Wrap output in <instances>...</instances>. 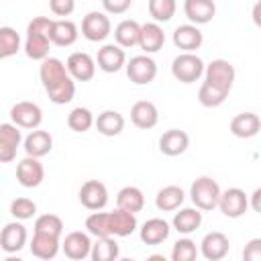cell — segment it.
<instances>
[{"mask_svg": "<svg viewBox=\"0 0 261 261\" xmlns=\"http://www.w3.org/2000/svg\"><path fill=\"white\" fill-rule=\"evenodd\" d=\"M198 257V247L196 243L184 234L181 239H177L171 247V261H194Z\"/></svg>", "mask_w": 261, "mask_h": 261, "instance_id": "40", "label": "cell"}, {"mask_svg": "<svg viewBox=\"0 0 261 261\" xmlns=\"http://www.w3.org/2000/svg\"><path fill=\"white\" fill-rule=\"evenodd\" d=\"M112 35L110 16L104 10H90L82 18V37L90 43H102Z\"/></svg>", "mask_w": 261, "mask_h": 261, "instance_id": "4", "label": "cell"}, {"mask_svg": "<svg viewBox=\"0 0 261 261\" xmlns=\"http://www.w3.org/2000/svg\"><path fill=\"white\" fill-rule=\"evenodd\" d=\"M204 65L206 63L202 61L200 55L190 53V51H181L171 61V75L181 84H194L204 75Z\"/></svg>", "mask_w": 261, "mask_h": 261, "instance_id": "3", "label": "cell"}, {"mask_svg": "<svg viewBox=\"0 0 261 261\" xmlns=\"http://www.w3.org/2000/svg\"><path fill=\"white\" fill-rule=\"evenodd\" d=\"M218 196H220V186L210 175H200L190 186V200L202 212L214 210L218 204Z\"/></svg>", "mask_w": 261, "mask_h": 261, "instance_id": "2", "label": "cell"}, {"mask_svg": "<svg viewBox=\"0 0 261 261\" xmlns=\"http://www.w3.org/2000/svg\"><path fill=\"white\" fill-rule=\"evenodd\" d=\"M67 126L73 133H88L94 126V114H92V110L86 108V106H75L67 114Z\"/></svg>", "mask_w": 261, "mask_h": 261, "instance_id": "38", "label": "cell"}, {"mask_svg": "<svg viewBox=\"0 0 261 261\" xmlns=\"http://www.w3.org/2000/svg\"><path fill=\"white\" fill-rule=\"evenodd\" d=\"M139 228L137 214L126 212L122 208H116L110 212V232L112 237H130Z\"/></svg>", "mask_w": 261, "mask_h": 261, "instance_id": "29", "label": "cell"}, {"mask_svg": "<svg viewBox=\"0 0 261 261\" xmlns=\"http://www.w3.org/2000/svg\"><path fill=\"white\" fill-rule=\"evenodd\" d=\"M77 198L88 210H104L108 204V188L100 179H88L82 184Z\"/></svg>", "mask_w": 261, "mask_h": 261, "instance_id": "10", "label": "cell"}, {"mask_svg": "<svg viewBox=\"0 0 261 261\" xmlns=\"http://www.w3.org/2000/svg\"><path fill=\"white\" fill-rule=\"evenodd\" d=\"M16 151H18V147H14V145L6 143L4 139H0V163L14 161L16 159Z\"/></svg>", "mask_w": 261, "mask_h": 261, "instance_id": "45", "label": "cell"}, {"mask_svg": "<svg viewBox=\"0 0 261 261\" xmlns=\"http://www.w3.org/2000/svg\"><path fill=\"white\" fill-rule=\"evenodd\" d=\"M139 31H141V24L137 20L124 18L114 27L112 35H114V41L118 47L130 49V47H137V43H139Z\"/></svg>", "mask_w": 261, "mask_h": 261, "instance_id": "32", "label": "cell"}, {"mask_svg": "<svg viewBox=\"0 0 261 261\" xmlns=\"http://www.w3.org/2000/svg\"><path fill=\"white\" fill-rule=\"evenodd\" d=\"M130 122L137 128H143V130H149V128L157 126V122H159V110H157V106L151 100H139V102H135L133 108H130Z\"/></svg>", "mask_w": 261, "mask_h": 261, "instance_id": "23", "label": "cell"}, {"mask_svg": "<svg viewBox=\"0 0 261 261\" xmlns=\"http://www.w3.org/2000/svg\"><path fill=\"white\" fill-rule=\"evenodd\" d=\"M237 80V69L228 59H212L208 65H204V82L224 90L230 94Z\"/></svg>", "mask_w": 261, "mask_h": 261, "instance_id": "5", "label": "cell"}, {"mask_svg": "<svg viewBox=\"0 0 261 261\" xmlns=\"http://www.w3.org/2000/svg\"><path fill=\"white\" fill-rule=\"evenodd\" d=\"M94 126L104 137H118L124 130V116L118 110H104L94 116Z\"/></svg>", "mask_w": 261, "mask_h": 261, "instance_id": "28", "label": "cell"}, {"mask_svg": "<svg viewBox=\"0 0 261 261\" xmlns=\"http://www.w3.org/2000/svg\"><path fill=\"white\" fill-rule=\"evenodd\" d=\"M10 214H12V218L22 220V222L24 220H31L37 214V202L31 200V198H24V196L14 198L10 202Z\"/></svg>", "mask_w": 261, "mask_h": 261, "instance_id": "41", "label": "cell"}, {"mask_svg": "<svg viewBox=\"0 0 261 261\" xmlns=\"http://www.w3.org/2000/svg\"><path fill=\"white\" fill-rule=\"evenodd\" d=\"M80 37V29L69 18H53L49 27V41L57 47H71Z\"/></svg>", "mask_w": 261, "mask_h": 261, "instance_id": "16", "label": "cell"}, {"mask_svg": "<svg viewBox=\"0 0 261 261\" xmlns=\"http://www.w3.org/2000/svg\"><path fill=\"white\" fill-rule=\"evenodd\" d=\"M228 128L237 139H253L261 130V118L255 112H241L230 120Z\"/></svg>", "mask_w": 261, "mask_h": 261, "instance_id": "26", "label": "cell"}, {"mask_svg": "<svg viewBox=\"0 0 261 261\" xmlns=\"http://www.w3.org/2000/svg\"><path fill=\"white\" fill-rule=\"evenodd\" d=\"M133 6V0H102V8L106 14H124Z\"/></svg>", "mask_w": 261, "mask_h": 261, "instance_id": "43", "label": "cell"}, {"mask_svg": "<svg viewBox=\"0 0 261 261\" xmlns=\"http://www.w3.org/2000/svg\"><path fill=\"white\" fill-rule=\"evenodd\" d=\"M22 47L20 35L12 27H0V59H8L16 55Z\"/></svg>", "mask_w": 261, "mask_h": 261, "instance_id": "35", "label": "cell"}, {"mask_svg": "<svg viewBox=\"0 0 261 261\" xmlns=\"http://www.w3.org/2000/svg\"><path fill=\"white\" fill-rule=\"evenodd\" d=\"M94 59H96V67L102 69L104 73H116V71H120L124 67L126 53L116 43H106V45H102L98 49Z\"/></svg>", "mask_w": 261, "mask_h": 261, "instance_id": "14", "label": "cell"}, {"mask_svg": "<svg viewBox=\"0 0 261 261\" xmlns=\"http://www.w3.org/2000/svg\"><path fill=\"white\" fill-rule=\"evenodd\" d=\"M137 45H139L141 51L147 53V55H153V53L161 51L163 45H165V33H163V27H161L159 22H155V20L141 24V31H139V43H137Z\"/></svg>", "mask_w": 261, "mask_h": 261, "instance_id": "18", "label": "cell"}, {"mask_svg": "<svg viewBox=\"0 0 261 261\" xmlns=\"http://www.w3.org/2000/svg\"><path fill=\"white\" fill-rule=\"evenodd\" d=\"M171 39H173V45H175L177 49H181V51H190V53H196V51L202 47V43H204V33L200 31V27H198V24L186 22V24L175 27V31H173Z\"/></svg>", "mask_w": 261, "mask_h": 261, "instance_id": "17", "label": "cell"}, {"mask_svg": "<svg viewBox=\"0 0 261 261\" xmlns=\"http://www.w3.org/2000/svg\"><path fill=\"white\" fill-rule=\"evenodd\" d=\"M90 249H92V239L88 230H71L61 239V251L65 253V257L73 261H82L90 257Z\"/></svg>", "mask_w": 261, "mask_h": 261, "instance_id": "13", "label": "cell"}, {"mask_svg": "<svg viewBox=\"0 0 261 261\" xmlns=\"http://www.w3.org/2000/svg\"><path fill=\"white\" fill-rule=\"evenodd\" d=\"M29 241V232H27V226L22 224V220H12V222H6L4 228L0 230V247L4 253L12 255V253H18Z\"/></svg>", "mask_w": 261, "mask_h": 261, "instance_id": "12", "label": "cell"}, {"mask_svg": "<svg viewBox=\"0 0 261 261\" xmlns=\"http://www.w3.org/2000/svg\"><path fill=\"white\" fill-rule=\"evenodd\" d=\"M67 67H65V61H61L59 57H45L41 61V67H39V77H41V84L43 88H49L57 82H61L63 77H67Z\"/></svg>", "mask_w": 261, "mask_h": 261, "instance_id": "27", "label": "cell"}, {"mask_svg": "<svg viewBox=\"0 0 261 261\" xmlns=\"http://www.w3.org/2000/svg\"><path fill=\"white\" fill-rule=\"evenodd\" d=\"M49 10L59 18H67L75 10V0H49Z\"/></svg>", "mask_w": 261, "mask_h": 261, "instance_id": "42", "label": "cell"}, {"mask_svg": "<svg viewBox=\"0 0 261 261\" xmlns=\"http://www.w3.org/2000/svg\"><path fill=\"white\" fill-rule=\"evenodd\" d=\"M29 251L37 259H53L61 251V237L33 232V239L29 243Z\"/></svg>", "mask_w": 261, "mask_h": 261, "instance_id": "24", "label": "cell"}, {"mask_svg": "<svg viewBox=\"0 0 261 261\" xmlns=\"http://www.w3.org/2000/svg\"><path fill=\"white\" fill-rule=\"evenodd\" d=\"M43 179H45V167L39 161V157L27 155L16 163V181L22 188H37L43 184Z\"/></svg>", "mask_w": 261, "mask_h": 261, "instance_id": "11", "label": "cell"}, {"mask_svg": "<svg viewBox=\"0 0 261 261\" xmlns=\"http://www.w3.org/2000/svg\"><path fill=\"white\" fill-rule=\"evenodd\" d=\"M65 67L73 82H90L96 75V59L86 51H73L65 59Z\"/></svg>", "mask_w": 261, "mask_h": 261, "instance_id": "9", "label": "cell"}, {"mask_svg": "<svg viewBox=\"0 0 261 261\" xmlns=\"http://www.w3.org/2000/svg\"><path fill=\"white\" fill-rule=\"evenodd\" d=\"M186 202V192L179 186H165L155 196V206L161 212H175Z\"/></svg>", "mask_w": 261, "mask_h": 261, "instance_id": "31", "label": "cell"}, {"mask_svg": "<svg viewBox=\"0 0 261 261\" xmlns=\"http://www.w3.org/2000/svg\"><path fill=\"white\" fill-rule=\"evenodd\" d=\"M49 16H35L29 24H27V37L22 41V51L29 59L33 61H43L45 57H49V27H51Z\"/></svg>", "mask_w": 261, "mask_h": 261, "instance_id": "1", "label": "cell"}, {"mask_svg": "<svg viewBox=\"0 0 261 261\" xmlns=\"http://www.w3.org/2000/svg\"><path fill=\"white\" fill-rule=\"evenodd\" d=\"M245 261H261V239H251L243 249Z\"/></svg>", "mask_w": 261, "mask_h": 261, "instance_id": "44", "label": "cell"}, {"mask_svg": "<svg viewBox=\"0 0 261 261\" xmlns=\"http://www.w3.org/2000/svg\"><path fill=\"white\" fill-rule=\"evenodd\" d=\"M226 98H228V92H224L208 82H202V86L198 90V102L204 108H218L220 104H224Z\"/></svg>", "mask_w": 261, "mask_h": 261, "instance_id": "37", "label": "cell"}, {"mask_svg": "<svg viewBox=\"0 0 261 261\" xmlns=\"http://www.w3.org/2000/svg\"><path fill=\"white\" fill-rule=\"evenodd\" d=\"M169 232H171V224L159 216L145 220L139 228V237L145 245H161L169 239Z\"/></svg>", "mask_w": 261, "mask_h": 261, "instance_id": "21", "label": "cell"}, {"mask_svg": "<svg viewBox=\"0 0 261 261\" xmlns=\"http://www.w3.org/2000/svg\"><path fill=\"white\" fill-rule=\"evenodd\" d=\"M147 8H149V16L155 22H159V24L161 22H169L175 16L177 0H149Z\"/></svg>", "mask_w": 261, "mask_h": 261, "instance_id": "36", "label": "cell"}, {"mask_svg": "<svg viewBox=\"0 0 261 261\" xmlns=\"http://www.w3.org/2000/svg\"><path fill=\"white\" fill-rule=\"evenodd\" d=\"M35 232H43V234H53V237H61L63 234V220L57 214H41L35 218Z\"/></svg>", "mask_w": 261, "mask_h": 261, "instance_id": "39", "label": "cell"}, {"mask_svg": "<svg viewBox=\"0 0 261 261\" xmlns=\"http://www.w3.org/2000/svg\"><path fill=\"white\" fill-rule=\"evenodd\" d=\"M120 255V247L116 243V237H96L90 249V257L94 261H114Z\"/></svg>", "mask_w": 261, "mask_h": 261, "instance_id": "33", "label": "cell"}, {"mask_svg": "<svg viewBox=\"0 0 261 261\" xmlns=\"http://www.w3.org/2000/svg\"><path fill=\"white\" fill-rule=\"evenodd\" d=\"M22 149L27 155L31 157H45L51 153L53 149V137L49 130H43V128H33L27 137H22Z\"/></svg>", "mask_w": 261, "mask_h": 261, "instance_id": "19", "label": "cell"}, {"mask_svg": "<svg viewBox=\"0 0 261 261\" xmlns=\"http://www.w3.org/2000/svg\"><path fill=\"white\" fill-rule=\"evenodd\" d=\"M116 208H122L126 212H141L145 208V194L137 186H124L116 194Z\"/></svg>", "mask_w": 261, "mask_h": 261, "instance_id": "30", "label": "cell"}, {"mask_svg": "<svg viewBox=\"0 0 261 261\" xmlns=\"http://www.w3.org/2000/svg\"><path fill=\"white\" fill-rule=\"evenodd\" d=\"M124 69H126V77L137 86H147L157 77V63L147 53L130 57L124 63Z\"/></svg>", "mask_w": 261, "mask_h": 261, "instance_id": "6", "label": "cell"}, {"mask_svg": "<svg viewBox=\"0 0 261 261\" xmlns=\"http://www.w3.org/2000/svg\"><path fill=\"white\" fill-rule=\"evenodd\" d=\"M179 212H175L173 214V220H171V226H173V230H177L179 234H192V232H196L200 226H202V220H204V216H202V210L200 208H196V206H192V208H177Z\"/></svg>", "mask_w": 261, "mask_h": 261, "instance_id": "25", "label": "cell"}, {"mask_svg": "<svg viewBox=\"0 0 261 261\" xmlns=\"http://www.w3.org/2000/svg\"><path fill=\"white\" fill-rule=\"evenodd\" d=\"M184 14L192 24H208L216 16L214 0H184Z\"/></svg>", "mask_w": 261, "mask_h": 261, "instance_id": "22", "label": "cell"}, {"mask_svg": "<svg viewBox=\"0 0 261 261\" xmlns=\"http://www.w3.org/2000/svg\"><path fill=\"white\" fill-rule=\"evenodd\" d=\"M230 251V241L224 232L220 230H212V232H206L202 243H200V255L208 261H220L228 255Z\"/></svg>", "mask_w": 261, "mask_h": 261, "instance_id": "15", "label": "cell"}, {"mask_svg": "<svg viewBox=\"0 0 261 261\" xmlns=\"http://www.w3.org/2000/svg\"><path fill=\"white\" fill-rule=\"evenodd\" d=\"M45 92H47V96H49V100H51L53 104H57V106L69 104V102L73 100V96H75V82L71 80V75H67V77H63L61 82H57V84L45 88Z\"/></svg>", "mask_w": 261, "mask_h": 261, "instance_id": "34", "label": "cell"}, {"mask_svg": "<svg viewBox=\"0 0 261 261\" xmlns=\"http://www.w3.org/2000/svg\"><path fill=\"white\" fill-rule=\"evenodd\" d=\"M190 147V135L181 128H169L159 137V151L167 157H177Z\"/></svg>", "mask_w": 261, "mask_h": 261, "instance_id": "20", "label": "cell"}, {"mask_svg": "<svg viewBox=\"0 0 261 261\" xmlns=\"http://www.w3.org/2000/svg\"><path fill=\"white\" fill-rule=\"evenodd\" d=\"M216 208L226 216V218H241L249 210V196L241 188H228L220 190L218 204Z\"/></svg>", "mask_w": 261, "mask_h": 261, "instance_id": "7", "label": "cell"}, {"mask_svg": "<svg viewBox=\"0 0 261 261\" xmlns=\"http://www.w3.org/2000/svg\"><path fill=\"white\" fill-rule=\"evenodd\" d=\"M259 196H261V190L257 188V190L251 194V202H249V208H253L255 212H259Z\"/></svg>", "mask_w": 261, "mask_h": 261, "instance_id": "46", "label": "cell"}, {"mask_svg": "<svg viewBox=\"0 0 261 261\" xmlns=\"http://www.w3.org/2000/svg\"><path fill=\"white\" fill-rule=\"evenodd\" d=\"M10 122H14L20 128L33 130L37 126H41L43 122V110L37 102L31 100H20L10 108Z\"/></svg>", "mask_w": 261, "mask_h": 261, "instance_id": "8", "label": "cell"}, {"mask_svg": "<svg viewBox=\"0 0 261 261\" xmlns=\"http://www.w3.org/2000/svg\"><path fill=\"white\" fill-rule=\"evenodd\" d=\"M253 20H255V24H259V4H255V8H253Z\"/></svg>", "mask_w": 261, "mask_h": 261, "instance_id": "47", "label": "cell"}]
</instances>
